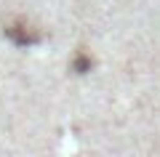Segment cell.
Masks as SVG:
<instances>
[{"instance_id": "1", "label": "cell", "mask_w": 160, "mask_h": 157, "mask_svg": "<svg viewBox=\"0 0 160 157\" xmlns=\"http://www.w3.org/2000/svg\"><path fill=\"white\" fill-rule=\"evenodd\" d=\"M6 35L13 40V43H19V45H35V43H40L43 40V32H40V27H35L29 19H24V16H13V19H8V24H6Z\"/></svg>"}, {"instance_id": "2", "label": "cell", "mask_w": 160, "mask_h": 157, "mask_svg": "<svg viewBox=\"0 0 160 157\" xmlns=\"http://www.w3.org/2000/svg\"><path fill=\"white\" fill-rule=\"evenodd\" d=\"M91 64H93V59L88 56L83 48H80L78 56H75V61H72V69H75V72H88V69H91Z\"/></svg>"}]
</instances>
